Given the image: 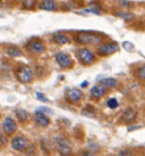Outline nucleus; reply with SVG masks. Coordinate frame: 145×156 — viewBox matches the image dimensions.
Wrapping results in <instances>:
<instances>
[{
	"instance_id": "f257e3e1",
	"label": "nucleus",
	"mask_w": 145,
	"mask_h": 156,
	"mask_svg": "<svg viewBox=\"0 0 145 156\" xmlns=\"http://www.w3.org/2000/svg\"><path fill=\"white\" fill-rule=\"evenodd\" d=\"M76 40L77 42L83 44H98L102 41V37L98 33H94V32L82 31V32L77 33Z\"/></svg>"
},
{
	"instance_id": "f03ea898",
	"label": "nucleus",
	"mask_w": 145,
	"mask_h": 156,
	"mask_svg": "<svg viewBox=\"0 0 145 156\" xmlns=\"http://www.w3.org/2000/svg\"><path fill=\"white\" fill-rule=\"evenodd\" d=\"M56 143V148L61 156H70L72 153V146H70V143L64 137H60L58 136L57 138L55 139Z\"/></svg>"
},
{
	"instance_id": "7ed1b4c3",
	"label": "nucleus",
	"mask_w": 145,
	"mask_h": 156,
	"mask_svg": "<svg viewBox=\"0 0 145 156\" xmlns=\"http://www.w3.org/2000/svg\"><path fill=\"white\" fill-rule=\"evenodd\" d=\"M18 81L22 83H29L33 80V72L31 67L26 65H23L21 67H18L17 72H16Z\"/></svg>"
},
{
	"instance_id": "20e7f679",
	"label": "nucleus",
	"mask_w": 145,
	"mask_h": 156,
	"mask_svg": "<svg viewBox=\"0 0 145 156\" xmlns=\"http://www.w3.org/2000/svg\"><path fill=\"white\" fill-rule=\"evenodd\" d=\"M77 57L82 64L84 65H91L95 62V56L91 50L86 49V48H81L77 51Z\"/></svg>"
},
{
	"instance_id": "39448f33",
	"label": "nucleus",
	"mask_w": 145,
	"mask_h": 156,
	"mask_svg": "<svg viewBox=\"0 0 145 156\" xmlns=\"http://www.w3.org/2000/svg\"><path fill=\"white\" fill-rule=\"evenodd\" d=\"M118 49H119V47L116 42H107V44L99 46L98 54L100 56H108V55H111V54L116 52Z\"/></svg>"
},
{
	"instance_id": "423d86ee",
	"label": "nucleus",
	"mask_w": 145,
	"mask_h": 156,
	"mask_svg": "<svg viewBox=\"0 0 145 156\" xmlns=\"http://www.w3.org/2000/svg\"><path fill=\"white\" fill-rule=\"evenodd\" d=\"M34 122L36 123V126H39L40 128H47L50 124V119L48 117L46 113L38 111L34 114Z\"/></svg>"
},
{
	"instance_id": "0eeeda50",
	"label": "nucleus",
	"mask_w": 145,
	"mask_h": 156,
	"mask_svg": "<svg viewBox=\"0 0 145 156\" xmlns=\"http://www.w3.org/2000/svg\"><path fill=\"white\" fill-rule=\"evenodd\" d=\"M56 61H57V63L61 67H70L72 65V58L69 57V55H67L64 51H60L56 54Z\"/></svg>"
},
{
	"instance_id": "6e6552de",
	"label": "nucleus",
	"mask_w": 145,
	"mask_h": 156,
	"mask_svg": "<svg viewBox=\"0 0 145 156\" xmlns=\"http://www.w3.org/2000/svg\"><path fill=\"white\" fill-rule=\"evenodd\" d=\"M83 98V92L77 88L68 89L66 92V99L70 103H78Z\"/></svg>"
},
{
	"instance_id": "1a4fd4ad",
	"label": "nucleus",
	"mask_w": 145,
	"mask_h": 156,
	"mask_svg": "<svg viewBox=\"0 0 145 156\" xmlns=\"http://www.w3.org/2000/svg\"><path fill=\"white\" fill-rule=\"evenodd\" d=\"M26 47H27V49L31 52H33V54H40V52H42L44 50V44H43V42L41 40L39 39L30 40L27 42V44H26Z\"/></svg>"
},
{
	"instance_id": "9d476101",
	"label": "nucleus",
	"mask_w": 145,
	"mask_h": 156,
	"mask_svg": "<svg viewBox=\"0 0 145 156\" xmlns=\"http://www.w3.org/2000/svg\"><path fill=\"white\" fill-rule=\"evenodd\" d=\"M136 117H137V112L134 108H132V107H127L124 112L121 113V121L127 123V124L135 122Z\"/></svg>"
},
{
	"instance_id": "9b49d317",
	"label": "nucleus",
	"mask_w": 145,
	"mask_h": 156,
	"mask_svg": "<svg viewBox=\"0 0 145 156\" xmlns=\"http://www.w3.org/2000/svg\"><path fill=\"white\" fill-rule=\"evenodd\" d=\"M2 128H4V131L6 134H13L16 129H17V126H16V122L14 121L13 119L10 117H6L4 120V123H2Z\"/></svg>"
},
{
	"instance_id": "f8f14e48",
	"label": "nucleus",
	"mask_w": 145,
	"mask_h": 156,
	"mask_svg": "<svg viewBox=\"0 0 145 156\" xmlns=\"http://www.w3.org/2000/svg\"><path fill=\"white\" fill-rule=\"evenodd\" d=\"M12 147L15 151H23L27 147V140L23 136H17L12 140Z\"/></svg>"
},
{
	"instance_id": "ddd939ff",
	"label": "nucleus",
	"mask_w": 145,
	"mask_h": 156,
	"mask_svg": "<svg viewBox=\"0 0 145 156\" xmlns=\"http://www.w3.org/2000/svg\"><path fill=\"white\" fill-rule=\"evenodd\" d=\"M106 92H107V87L103 86L102 83L96 84V86L92 87V89H91V96L93 98H101L102 96L106 95Z\"/></svg>"
},
{
	"instance_id": "4468645a",
	"label": "nucleus",
	"mask_w": 145,
	"mask_h": 156,
	"mask_svg": "<svg viewBox=\"0 0 145 156\" xmlns=\"http://www.w3.org/2000/svg\"><path fill=\"white\" fill-rule=\"evenodd\" d=\"M40 9L42 10H47V12H52L57 9V4L55 0H42L40 5H39Z\"/></svg>"
},
{
	"instance_id": "2eb2a0df",
	"label": "nucleus",
	"mask_w": 145,
	"mask_h": 156,
	"mask_svg": "<svg viewBox=\"0 0 145 156\" xmlns=\"http://www.w3.org/2000/svg\"><path fill=\"white\" fill-rule=\"evenodd\" d=\"M53 41L57 42L58 44H66L69 42L68 37L61 32H57L55 35H53Z\"/></svg>"
},
{
	"instance_id": "dca6fc26",
	"label": "nucleus",
	"mask_w": 145,
	"mask_h": 156,
	"mask_svg": "<svg viewBox=\"0 0 145 156\" xmlns=\"http://www.w3.org/2000/svg\"><path fill=\"white\" fill-rule=\"evenodd\" d=\"M15 114H16V116H17L18 121L22 122V123H24V122L27 121V120H29V116H30L29 113L23 108H17L15 111Z\"/></svg>"
},
{
	"instance_id": "f3484780",
	"label": "nucleus",
	"mask_w": 145,
	"mask_h": 156,
	"mask_svg": "<svg viewBox=\"0 0 145 156\" xmlns=\"http://www.w3.org/2000/svg\"><path fill=\"white\" fill-rule=\"evenodd\" d=\"M6 54H7L9 57L22 56L21 49H19V48H17V47H8L7 49H6Z\"/></svg>"
},
{
	"instance_id": "a211bd4d",
	"label": "nucleus",
	"mask_w": 145,
	"mask_h": 156,
	"mask_svg": "<svg viewBox=\"0 0 145 156\" xmlns=\"http://www.w3.org/2000/svg\"><path fill=\"white\" fill-rule=\"evenodd\" d=\"M116 16L123 18L124 21H129L133 18V14L129 13V12H123V10H119V12H116L115 13Z\"/></svg>"
},
{
	"instance_id": "6ab92c4d",
	"label": "nucleus",
	"mask_w": 145,
	"mask_h": 156,
	"mask_svg": "<svg viewBox=\"0 0 145 156\" xmlns=\"http://www.w3.org/2000/svg\"><path fill=\"white\" fill-rule=\"evenodd\" d=\"M103 86H106V87H109V88H115L117 87V81H116L115 79L112 78H106L102 80V82H101Z\"/></svg>"
},
{
	"instance_id": "aec40b11",
	"label": "nucleus",
	"mask_w": 145,
	"mask_h": 156,
	"mask_svg": "<svg viewBox=\"0 0 145 156\" xmlns=\"http://www.w3.org/2000/svg\"><path fill=\"white\" fill-rule=\"evenodd\" d=\"M83 114L89 117H93L95 116V109L92 106H86L85 108L83 109Z\"/></svg>"
},
{
	"instance_id": "412c9836",
	"label": "nucleus",
	"mask_w": 145,
	"mask_h": 156,
	"mask_svg": "<svg viewBox=\"0 0 145 156\" xmlns=\"http://www.w3.org/2000/svg\"><path fill=\"white\" fill-rule=\"evenodd\" d=\"M35 2H36V0H22L23 7H24V8H26V9L34 8Z\"/></svg>"
},
{
	"instance_id": "4be33fe9",
	"label": "nucleus",
	"mask_w": 145,
	"mask_h": 156,
	"mask_svg": "<svg viewBox=\"0 0 145 156\" xmlns=\"http://www.w3.org/2000/svg\"><path fill=\"white\" fill-rule=\"evenodd\" d=\"M107 105H108V107H109V108L115 109L119 106V103H118V100L116 99V98H110V99L107 101Z\"/></svg>"
},
{
	"instance_id": "5701e85b",
	"label": "nucleus",
	"mask_w": 145,
	"mask_h": 156,
	"mask_svg": "<svg viewBox=\"0 0 145 156\" xmlns=\"http://www.w3.org/2000/svg\"><path fill=\"white\" fill-rule=\"evenodd\" d=\"M100 10H101V8H100V6H98V5H92L89 9H84V12L93 13V14H100Z\"/></svg>"
},
{
	"instance_id": "b1692460",
	"label": "nucleus",
	"mask_w": 145,
	"mask_h": 156,
	"mask_svg": "<svg viewBox=\"0 0 145 156\" xmlns=\"http://www.w3.org/2000/svg\"><path fill=\"white\" fill-rule=\"evenodd\" d=\"M137 76H138V79H141V80H143V81H145V65L141 66L140 69H137Z\"/></svg>"
},
{
	"instance_id": "393cba45",
	"label": "nucleus",
	"mask_w": 145,
	"mask_h": 156,
	"mask_svg": "<svg viewBox=\"0 0 145 156\" xmlns=\"http://www.w3.org/2000/svg\"><path fill=\"white\" fill-rule=\"evenodd\" d=\"M123 47H124L127 51H133V50H134V44H133L132 42H129V41L123 42Z\"/></svg>"
},
{
	"instance_id": "a878e982",
	"label": "nucleus",
	"mask_w": 145,
	"mask_h": 156,
	"mask_svg": "<svg viewBox=\"0 0 145 156\" xmlns=\"http://www.w3.org/2000/svg\"><path fill=\"white\" fill-rule=\"evenodd\" d=\"M35 96H36V98H38L39 100H41V101H44V103H48V101H49V99H48L44 95H42L41 92H36Z\"/></svg>"
},
{
	"instance_id": "bb28decb",
	"label": "nucleus",
	"mask_w": 145,
	"mask_h": 156,
	"mask_svg": "<svg viewBox=\"0 0 145 156\" xmlns=\"http://www.w3.org/2000/svg\"><path fill=\"white\" fill-rule=\"evenodd\" d=\"M119 5L120 6H124V7H127V8H129V7H132V2L130 1H128V0H119Z\"/></svg>"
},
{
	"instance_id": "cd10ccee",
	"label": "nucleus",
	"mask_w": 145,
	"mask_h": 156,
	"mask_svg": "<svg viewBox=\"0 0 145 156\" xmlns=\"http://www.w3.org/2000/svg\"><path fill=\"white\" fill-rule=\"evenodd\" d=\"M119 156H134V154H133V152H130V151L125 149V151H121V152L119 153Z\"/></svg>"
},
{
	"instance_id": "c85d7f7f",
	"label": "nucleus",
	"mask_w": 145,
	"mask_h": 156,
	"mask_svg": "<svg viewBox=\"0 0 145 156\" xmlns=\"http://www.w3.org/2000/svg\"><path fill=\"white\" fill-rule=\"evenodd\" d=\"M81 156H95L92 152H83L81 154Z\"/></svg>"
},
{
	"instance_id": "c756f323",
	"label": "nucleus",
	"mask_w": 145,
	"mask_h": 156,
	"mask_svg": "<svg viewBox=\"0 0 145 156\" xmlns=\"http://www.w3.org/2000/svg\"><path fill=\"white\" fill-rule=\"evenodd\" d=\"M81 86H82V87H86V86H87V81H85V82H83V83L81 84Z\"/></svg>"
},
{
	"instance_id": "7c9ffc66",
	"label": "nucleus",
	"mask_w": 145,
	"mask_h": 156,
	"mask_svg": "<svg viewBox=\"0 0 145 156\" xmlns=\"http://www.w3.org/2000/svg\"><path fill=\"white\" fill-rule=\"evenodd\" d=\"M0 6H1V0H0Z\"/></svg>"
},
{
	"instance_id": "2f4dec72",
	"label": "nucleus",
	"mask_w": 145,
	"mask_h": 156,
	"mask_svg": "<svg viewBox=\"0 0 145 156\" xmlns=\"http://www.w3.org/2000/svg\"><path fill=\"white\" fill-rule=\"evenodd\" d=\"M142 156H145V155H142Z\"/></svg>"
}]
</instances>
